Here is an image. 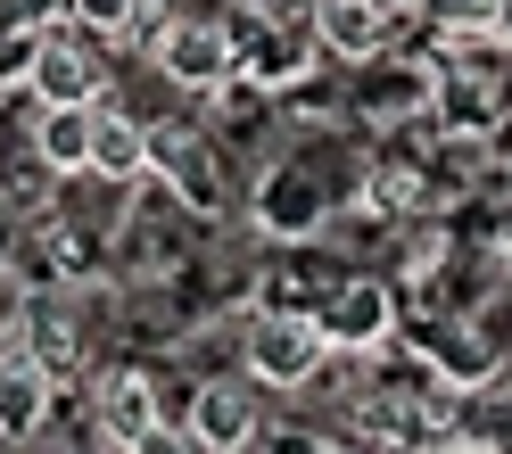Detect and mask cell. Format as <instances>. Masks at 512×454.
<instances>
[{
    "mask_svg": "<svg viewBox=\"0 0 512 454\" xmlns=\"http://www.w3.org/2000/svg\"><path fill=\"white\" fill-rule=\"evenodd\" d=\"M149 174V116L100 100V116H91V157H83V182L100 190H133Z\"/></svg>",
    "mask_w": 512,
    "mask_h": 454,
    "instance_id": "10",
    "label": "cell"
},
{
    "mask_svg": "<svg viewBox=\"0 0 512 454\" xmlns=\"http://www.w3.org/2000/svg\"><path fill=\"white\" fill-rule=\"evenodd\" d=\"M83 405H91V438L100 446H124V454L182 446L174 413H166V380H157L149 364H100L91 388H83Z\"/></svg>",
    "mask_w": 512,
    "mask_h": 454,
    "instance_id": "2",
    "label": "cell"
},
{
    "mask_svg": "<svg viewBox=\"0 0 512 454\" xmlns=\"http://www.w3.org/2000/svg\"><path fill=\"white\" fill-rule=\"evenodd\" d=\"M248 215H256V232H265V240L306 248V240L331 223V190L314 182L298 157H281V166H256V182H248Z\"/></svg>",
    "mask_w": 512,
    "mask_h": 454,
    "instance_id": "6",
    "label": "cell"
},
{
    "mask_svg": "<svg viewBox=\"0 0 512 454\" xmlns=\"http://www.w3.org/2000/svg\"><path fill=\"white\" fill-rule=\"evenodd\" d=\"M314 322H323V339L339 355H380L397 331V289L372 273H347V281H331V298H314Z\"/></svg>",
    "mask_w": 512,
    "mask_h": 454,
    "instance_id": "7",
    "label": "cell"
},
{
    "mask_svg": "<svg viewBox=\"0 0 512 454\" xmlns=\"http://www.w3.org/2000/svg\"><path fill=\"white\" fill-rule=\"evenodd\" d=\"M488 34H496V42L512 50V0H496V9H488Z\"/></svg>",
    "mask_w": 512,
    "mask_h": 454,
    "instance_id": "15",
    "label": "cell"
},
{
    "mask_svg": "<svg viewBox=\"0 0 512 454\" xmlns=\"http://www.w3.org/2000/svg\"><path fill=\"white\" fill-rule=\"evenodd\" d=\"M25 100L50 108V100H116V58L100 34H83V25H50L34 42V67H25Z\"/></svg>",
    "mask_w": 512,
    "mask_h": 454,
    "instance_id": "3",
    "label": "cell"
},
{
    "mask_svg": "<svg viewBox=\"0 0 512 454\" xmlns=\"http://www.w3.org/2000/svg\"><path fill=\"white\" fill-rule=\"evenodd\" d=\"M306 34L323 58L339 67H372V58H389L397 42V9L389 0H306Z\"/></svg>",
    "mask_w": 512,
    "mask_h": 454,
    "instance_id": "8",
    "label": "cell"
},
{
    "mask_svg": "<svg viewBox=\"0 0 512 454\" xmlns=\"http://www.w3.org/2000/svg\"><path fill=\"white\" fill-rule=\"evenodd\" d=\"M67 25H83V34H100L116 50L124 34H141V0H67Z\"/></svg>",
    "mask_w": 512,
    "mask_h": 454,
    "instance_id": "12",
    "label": "cell"
},
{
    "mask_svg": "<svg viewBox=\"0 0 512 454\" xmlns=\"http://www.w3.org/2000/svg\"><path fill=\"white\" fill-rule=\"evenodd\" d=\"M265 438V388L248 372H207L182 388V446H207V454H240Z\"/></svg>",
    "mask_w": 512,
    "mask_h": 454,
    "instance_id": "4",
    "label": "cell"
},
{
    "mask_svg": "<svg viewBox=\"0 0 512 454\" xmlns=\"http://www.w3.org/2000/svg\"><path fill=\"white\" fill-rule=\"evenodd\" d=\"M232 339H240V372L265 388V397H298V388H314L331 372V339H323V322H314V306H248L232 322Z\"/></svg>",
    "mask_w": 512,
    "mask_h": 454,
    "instance_id": "1",
    "label": "cell"
},
{
    "mask_svg": "<svg viewBox=\"0 0 512 454\" xmlns=\"http://www.w3.org/2000/svg\"><path fill=\"white\" fill-rule=\"evenodd\" d=\"M91 116H100V100H50L34 108V124H25V157L50 174V182H83V157H91Z\"/></svg>",
    "mask_w": 512,
    "mask_h": 454,
    "instance_id": "11",
    "label": "cell"
},
{
    "mask_svg": "<svg viewBox=\"0 0 512 454\" xmlns=\"http://www.w3.org/2000/svg\"><path fill=\"white\" fill-rule=\"evenodd\" d=\"M58 397H67V388H58L17 339H0V438H9V446L17 438H42L50 413H58Z\"/></svg>",
    "mask_w": 512,
    "mask_h": 454,
    "instance_id": "9",
    "label": "cell"
},
{
    "mask_svg": "<svg viewBox=\"0 0 512 454\" xmlns=\"http://www.w3.org/2000/svg\"><path fill=\"white\" fill-rule=\"evenodd\" d=\"M389 9H397V17H405V9H413V0H389Z\"/></svg>",
    "mask_w": 512,
    "mask_h": 454,
    "instance_id": "16",
    "label": "cell"
},
{
    "mask_svg": "<svg viewBox=\"0 0 512 454\" xmlns=\"http://www.w3.org/2000/svg\"><path fill=\"white\" fill-rule=\"evenodd\" d=\"M0 25H25V34H50V25H67V0H0Z\"/></svg>",
    "mask_w": 512,
    "mask_h": 454,
    "instance_id": "14",
    "label": "cell"
},
{
    "mask_svg": "<svg viewBox=\"0 0 512 454\" xmlns=\"http://www.w3.org/2000/svg\"><path fill=\"white\" fill-rule=\"evenodd\" d=\"M488 9H496V0H413V17H430L438 42L446 34H488Z\"/></svg>",
    "mask_w": 512,
    "mask_h": 454,
    "instance_id": "13",
    "label": "cell"
},
{
    "mask_svg": "<svg viewBox=\"0 0 512 454\" xmlns=\"http://www.w3.org/2000/svg\"><path fill=\"white\" fill-rule=\"evenodd\" d=\"M149 58H157V75H166L182 100H207V91L232 75V25L223 17H199V9H166L149 25Z\"/></svg>",
    "mask_w": 512,
    "mask_h": 454,
    "instance_id": "5",
    "label": "cell"
}]
</instances>
